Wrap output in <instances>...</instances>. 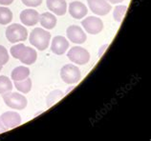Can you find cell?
Listing matches in <instances>:
<instances>
[{"label": "cell", "instance_id": "1", "mask_svg": "<svg viewBox=\"0 0 151 141\" xmlns=\"http://www.w3.org/2000/svg\"><path fill=\"white\" fill-rule=\"evenodd\" d=\"M30 43L39 51H45L49 47L51 33L41 28H35L32 31L29 36Z\"/></svg>", "mask_w": 151, "mask_h": 141}, {"label": "cell", "instance_id": "2", "mask_svg": "<svg viewBox=\"0 0 151 141\" xmlns=\"http://www.w3.org/2000/svg\"><path fill=\"white\" fill-rule=\"evenodd\" d=\"M60 77L66 84H77L81 79V70L74 64H66L60 70Z\"/></svg>", "mask_w": 151, "mask_h": 141}, {"label": "cell", "instance_id": "3", "mask_svg": "<svg viewBox=\"0 0 151 141\" xmlns=\"http://www.w3.org/2000/svg\"><path fill=\"white\" fill-rule=\"evenodd\" d=\"M2 96L5 104L12 109L21 111V110H24L27 107V98L21 93L9 92L2 95Z\"/></svg>", "mask_w": 151, "mask_h": 141}, {"label": "cell", "instance_id": "4", "mask_svg": "<svg viewBox=\"0 0 151 141\" xmlns=\"http://www.w3.org/2000/svg\"><path fill=\"white\" fill-rule=\"evenodd\" d=\"M6 37L11 43L25 41L28 37L27 29L23 25L14 23L6 29Z\"/></svg>", "mask_w": 151, "mask_h": 141}, {"label": "cell", "instance_id": "5", "mask_svg": "<svg viewBox=\"0 0 151 141\" xmlns=\"http://www.w3.org/2000/svg\"><path fill=\"white\" fill-rule=\"evenodd\" d=\"M67 56L73 63L77 65H85L90 60V53L86 49L81 46H75L67 53Z\"/></svg>", "mask_w": 151, "mask_h": 141}, {"label": "cell", "instance_id": "6", "mask_svg": "<svg viewBox=\"0 0 151 141\" xmlns=\"http://www.w3.org/2000/svg\"><path fill=\"white\" fill-rule=\"evenodd\" d=\"M83 29L90 34H98L103 29V22L101 18L96 16H88L81 21Z\"/></svg>", "mask_w": 151, "mask_h": 141}, {"label": "cell", "instance_id": "7", "mask_svg": "<svg viewBox=\"0 0 151 141\" xmlns=\"http://www.w3.org/2000/svg\"><path fill=\"white\" fill-rule=\"evenodd\" d=\"M87 4L93 14L101 16L106 15L112 10V6L107 0H87Z\"/></svg>", "mask_w": 151, "mask_h": 141}, {"label": "cell", "instance_id": "8", "mask_svg": "<svg viewBox=\"0 0 151 141\" xmlns=\"http://www.w3.org/2000/svg\"><path fill=\"white\" fill-rule=\"evenodd\" d=\"M66 34L69 40L74 44H83L87 39L84 31L77 25L69 26L66 31Z\"/></svg>", "mask_w": 151, "mask_h": 141}, {"label": "cell", "instance_id": "9", "mask_svg": "<svg viewBox=\"0 0 151 141\" xmlns=\"http://www.w3.org/2000/svg\"><path fill=\"white\" fill-rule=\"evenodd\" d=\"M0 120L2 121L6 128H8V130L18 127L22 122L20 115L17 112H6L2 113L0 116Z\"/></svg>", "mask_w": 151, "mask_h": 141}, {"label": "cell", "instance_id": "10", "mask_svg": "<svg viewBox=\"0 0 151 141\" xmlns=\"http://www.w3.org/2000/svg\"><path fill=\"white\" fill-rule=\"evenodd\" d=\"M68 48H69V41L64 36L58 35V36H55L53 38V40H52L51 51L55 54L61 56V54L67 52Z\"/></svg>", "mask_w": 151, "mask_h": 141}, {"label": "cell", "instance_id": "11", "mask_svg": "<svg viewBox=\"0 0 151 141\" xmlns=\"http://www.w3.org/2000/svg\"><path fill=\"white\" fill-rule=\"evenodd\" d=\"M19 18L23 25L28 27L35 26L39 22V14L34 9H26L21 11Z\"/></svg>", "mask_w": 151, "mask_h": 141}, {"label": "cell", "instance_id": "12", "mask_svg": "<svg viewBox=\"0 0 151 141\" xmlns=\"http://www.w3.org/2000/svg\"><path fill=\"white\" fill-rule=\"evenodd\" d=\"M69 14L75 19H82L88 14V9L83 3L74 1L71 2L69 5Z\"/></svg>", "mask_w": 151, "mask_h": 141}, {"label": "cell", "instance_id": "13", "mask_svg": "<svg viewBox=\"0 0 151 141\" xmlns=\"http://www.w3.org/2000/svg\"><path fill=\"white\" fill-rule=\"evenodd\" d=\"M47 8L57 15H64L67 11V3L65 0H46Z\"/></svg>", "mask_w": 151, "mask_h": 141}, {"label": "cell", "instance_id": "14", "mask_svg": "<svg viewBox=\"0 0 151 141\" xmlns=\"http://www.w3.org/2000/svg\"><path fill=\"white\" fill-rule=\"evenodd\" d=\"M57 17L55 16V14L50 13H43L39 14V22H40L41 26L44 29L52 30L54 29L55 25H57Z\"/></svg>", "mask_w": 151, "mask_h": 141}, {"label": "cell", "instance_id": "15", "mask_svg": "<svg viewBox=\"0 0 151 141\" xmlns=\"http://www.w3.org/2000/svg\"><path fill=\"white\" fill-rule=\"evenodd\" d=\"M37 59V53L35 49H33L32 47L26 46V50L24 53H23L22 57L20 58V62H22L25 65H32L34 64Z\"/></svg>", "mask_w": 151, "mask_h": 141}, {"label": "cell", "instance_id": "16", "mask_svg": "<svg viewBox=\"0 0 151 141\" xmlns=\"http://www.w3.org/2000/svg\"><path fill=\"white\" fill-rule=\"evenodd\" d=\"M29 75H30L29 68L24 67V66H18V67L13 70V72L11 73V78L14 81H19L29 77Z\"/></svg>", "mask_w": 151, "mask_h": 141}, {"label": "cell", "instance_id": "17", "mask_svg": "<svg viewBox=\"0 0 151 141\" xmlns=\"http://www.w3.org/2000/svg\"><path fill=\"white\" fill-rule=\"evenodd\" d=\"M32 79L29 77L25 78L23 80H19V81H14V87L17 88V91H19L22 93H30L32 90Z\"/></svg>", "mask_w": 151, "mask_h": 141}, {"label": "cell", "instance_id": "18", "mask_svg": "<svg viewBox=\"0 0 151 141\" xmlns=\"http://www.w3.org/2000/svg\"><path fill=\"white\" fill-rule=\"evenodd\" d=\"M64 93H63L60 90H55V91H52L46 97V105L48 107H51L54 104L58 102L59 100L62 99L64 97Z\"/></svg>", "mask_w": 151, "mask_h": 141}, {"label": "cell", "instance_id": "19", "mask_svg": "<svg viewBox=\"0 0 151 141\" xmlns=\"http://www.w3.org/2000/svg\"><path fill=\"white\" fill-rule=\"evenodd\" d=\"M13 20V13L7 7H0V24L7 25Z\"/></svg>", "mask_w": 151, "mask_h": 141}, {"label": "cell", "instance_id": "20", "mask_svg": "<svg viewBox=\"0 0 151 141\" xmlns=\"http://www.w3.org/2000/svg\"><path fill=\"white\" fill-rule=\"evenodd\" d=\"M12 90H13V83L10 78L6 75H0V95L12 92Z\"/></svg>", "mask_w": 151, "mask_h": 141}, {"label": "cell", "instance_id": "21", "mask_svg": "<svg viewBox=\"0 0 151 141\" xmlns=\"http://www.w3.org/2000/svg\"><path fill=\"white\" fill-rule=\"evenodd\" d=\"M127 6L125 5H119L116 6L114 9V13H113V17L115 19V21L117 22H121L122 20V18L124 17V15L127 11Z\"/></svg>", "mask_w": 151, "mask_h": 141}, {"label": "cell", "instance_id": "22", "mask_svg": "<svg viewBox=\"0 0 151 141\" xmlns=\"http://www.w3.org/2000/svg\"><path fill=\"white\" fill-rule=\"evenodd\" d=\"M25 50H26V46L24 44H17L12 47L10 52L13 57L17 58V59H20L25 52Z\"/></svg>", "mask_w": 151, "mask_h": 141}, {"label": "cell", "instance_id": "23", "mask_svg": "<svg viewBox=\"0 0 151 141\" xmlns=\"http://www.w3.org/2000/svg\"><path fill=\"white\" fill-rule=\"evenodd\" d=\"M10 59L9 53H8L7 49L4 46L0 45V65L4 66L8 63V61Z\"/></svg>", "mask_w": 151, "mask_h": 141}, {"label": "cell", "instance_id": "24", "mask_svg": "<svg viewBox=\"0 0 151 141\" xmlns=\"http://www.w3.org/2000/svg\"><path fill=\"white\" fill-rule=\"evenodd\" d=\"M21 1L25 6L31 7V8L38 7V6H40L42 3V0H21Z\"/></svg>", "mask_w": 151, "mask_h": 141}, {"label": "cell", "instance_id": "25", "mask_svg": "<svg viewBox=\"0 0 151 141\" xmlns=\"http://www.w3.org/2000/svg\"><path fill=\"white\" fill-rule=\"evenodd\" d=\"M14 2V0H0V5L1 6H9Z\"/></svg>", "mask_w": 151, "mask_h": 141}, {"label": "cell", "instance_id": "26", "mask_svg": "<svg viewBox=\"0 0 151 141\" xmlns=\"http://www.w3.org/2000/svg\"><path fill=\"white\" fill-rule=\"evenodd\" d=\"M108 47V44H104L103 46H101V48H100V50H99V56H102V53H104V51H105V49Z\"/></svg>", "mask_w": 151, "mask_h": 141}, {"label": "cell", "instance_id": "27", "mask_svg": "<svg viewBox=\"0 0 151 141\" xmlns=\"http://www.w3.org/2000/svg\"><path fill=\"white\" fill-rule=\"evenodd\" d=\"M8 131V128H6V126L2 123V121L0 120V134H2V132H5Z\"/></svg>", "mask_w": 151, "mask_h": 141}, {"label": "cell", "instance_id": "28", "mask_svg": "<svg viewBox=\"0 0 151 141\" xmlns=\"http://www.w3.org/2000/svg\"><path fill=\"white\" fill-rule=\"evenodd\" d=\"M109 3L111 4H119V3H122V2H124V0H107Z\"/></svg>", "mask_w": 151, "mask_h": 141}, {"label": "cell", "instance_id": "29", "mask_svg": "<svg viewBox=\"0 0 151 141\" xmlns=\"http://www.w3.org/2000/svg\"><path fill=\"white\" fill-rule=\"evenodd\" d=\"M75 88V84L74 85H72V86H71V87H69L68 89H67V91H66V93H64V95H67V93H68L69 92H71V91H72V90Z\"/></svg>", "mask_w": 151, "mask_h": 141}, {"label": "cell", "instance_id": "30", "mask_svg": "<svg viewBox=\"0 0 151 141\" xmlns=\"http://www.w3.org/2000/svg\"><path fill=\"white\" fill-rule=\"evenodd\" d=\"M2 68H3V66H1V65H0V72H1V70H2Z\"/></svg>", "mask_w": 151, "mask_h": 141}]
</instances>
